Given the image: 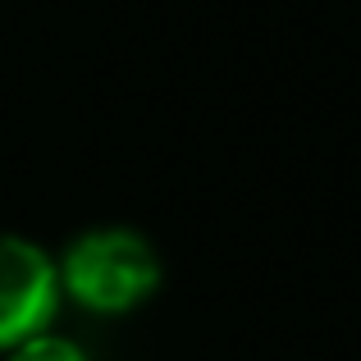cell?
<instances>
[{"label": "cell", "instance_id": "cell-3", "mask_svg": "<svg viewBox=\"0 0 361 361\" xmlns=\"http://www.w3.org/2000/svg\"><path fill=\"white\" fill-rule=\"evenodd\" d=\"M5 361H92V357L60 334H42V338H27L14 353H5Z\"/></svg>", "mask_w": 361, "mask_h": 361}, {"label": "cell", "instance_id": "cell-1", "mask_svg": "<svg viewBox=\"0 0 361 361\" xmlns=\"http://www.w3.org/2000/svg\"><path fill=\"white\" fill-rule=\"evenodd\" d=\"M55 265H60L64 298H73L82 311H97V316H128L156 298L165 279V265L151 238L123 224L87 229L69 243V252Z\"/></svg>", "mask_w": 361, "mask_h": 361}, {"label": "cell", "instance_id": "cell-2", "mask_svg": "<svg viewBox=\"0 0 361 361\" xmlns=\"http://www.w3.org/2000/svg\"><path fill=\"white\" fill-rule=\"evenodd\" d=\"M60 265L46 247L18 233H0V353L51 334L60 311Z\"/></svg>", "mask_w": 361, "mask_h": 361}]
</instances>
